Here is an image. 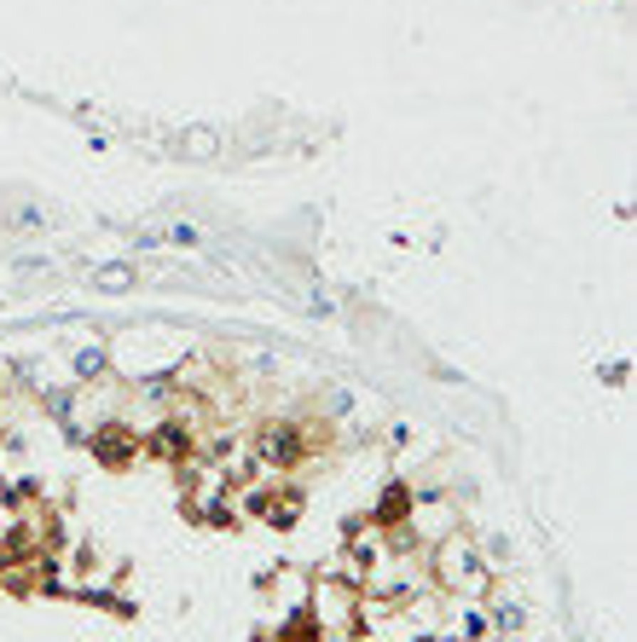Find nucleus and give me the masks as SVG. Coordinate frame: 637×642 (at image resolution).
<instances>
[{
	"label": "nucleus",
	"mask_w": 637,
	"mask_h": 642,
	"mask_svg": "<svg viewBox=\"0 0 637 642\" xmlns=\"http://www.w3.org/2000/svg\"><path fill=\"white\" fill-rule=\"evenodd\" d=\"M99 365H105L99 353H81V359H75V370H81V376H99Z\"/></svg>",
	"instance_id": "obj_2"
},
{
	"label": "nucleus",
	"mask_w": 637,
	"mask_h": 642,
	"mask_svg": "<svg viewBox=\"0 0 637 642\" xmlns=\"http://www.w3.org/2000/svg\"><path fill=\"white\" fill-rule=\"evenodd\" d=\"M99 284H105V289H127V284H134V272H127V267H99Z\"/></svg>",
	"instance_id": "obj_1"
}]
</instances>
